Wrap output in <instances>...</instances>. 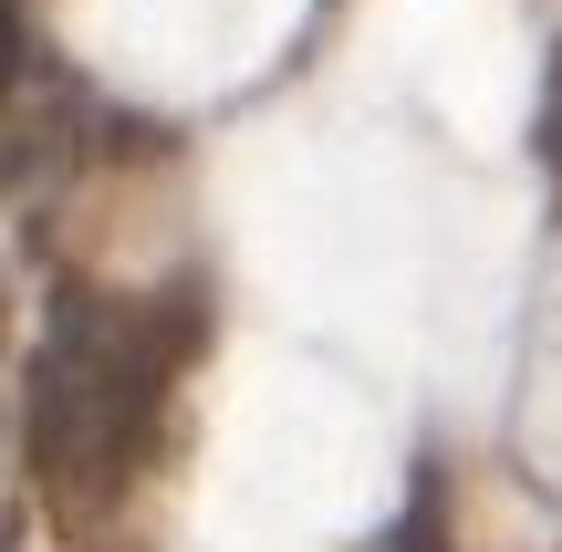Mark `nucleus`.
I'll return each instance as SVG.
<instances>
[{"label":"nucleus","mask_w":562,"mask_h":552,"mask_svg":"<svg viewBox=\"0 0 562 552\" xmlns=\"http://www.w3.org/2000/svg\"><path fill=\"white\" fill-rule=\"evenodd\" d=\"M178 365H188V303L94 282L53 292L32 375H21V449H32V491L63 521H94L136 491V470L167 438Z\"/></svg>","instance_id":"f257e3e1"},{"label":"nucleus","mask_w":562,"mask_h":552,"mask_svg":"<svg viewBox=\"0 0 562 552\" xmlns=\"http://www.w3.org/2000/svg\"><path fill=\"white\" fill-rule=\"evenodd\" d=\"M542 157H552V178H562V53H552V83H542Z\"/></svg>","instance_id":"f03ea898"},{"label":"nucleus","mask_w":562,"mask_h":552,"mask_svg":"<svg viewBox=\"0 0 562 552\" xmlns=\"http://www.w3.org/2000/svg\"><path fill=\"white\" fill-rule=\"evenodd\" d=\"M11 74H21V0H0V104H11Z\"/></svg>","instance_id":"7ed1b4c3"},{"label":"nucleus","mask_w":562,"mask_h":552,"mask_svg":"<svg viewBox=\"0 0 562 552\" xmlns=\"http://www.w3.org/2000/svg\"><path fill=\"white\" fill-rule=\"evenodd\" d=\"M406 552H448V532H438V500H417V521H406Z\"/></svg>","instance_id":"20e7f679"},{"label":"nucleus","mask_w":562,"mask_h":552,"mask_svg":"<svg viewBox=\"0 0 562 552\" xmlns=\"http://www.w3.org/2000/svg\"><path fill=\"white\" fill-rule=\"evenodd\" d=\"M0 313H11V303H0Z\"/></svg>","instance_id":"39448f33"}]
</instances>
